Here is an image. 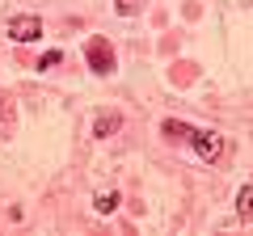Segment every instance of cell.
Here are the masks:
<instances>
[{"mask_svg":"<svg viewBox=\"0 0 253 236\" xmlns=\"http://www.w3.org/2000/svg\"><path fill=\"white\" fill-rule=\"evenodd\" d=\"M236 215H241V219H253V182L241 186V194H236Z\"/></svg>","mask_w":253,"mask_h":236,"instance_id":"cell-6","label":"cell"},{"mask_svg":"<svg viewBox=\"0 0 253 236\" xmlns=\"http://www.w3.org/2000/svg\"><path fill=\"white\" fill-rule=\"evenodd\" d=\"M9 122V101H4V93H0V127Z\"/></svg>","mask_w":253,"mask_h":236,"instance_id":"cell-10","label":"cell"},{"mask_svg":"<svg viewBox=\"0 0 253 236\" xmlns=\"http://www.w3.org/2000/svg\"><path fill=\"white\" fill-rule=\"evenodd\" d=\"M84 59H89V68H93L97 76H110V72H114V46H110L106 38H89Z\"/></svg>","mask_w":253,"mask_h":236,"instance_id":"cell-1","label":"cell"},{"mask_svg":"<svg viewBox=\"0 0 253 236\" xmlns=\"http://www.w3.org/2000/svg\"><path fill=\"white\" fill-rule=\"evenodd\" d=\"M114 207H118V194L114 190H101L97 198H93V211H97V215H110Z\"/></svg>","mask_w":253,"mask_h":236,"instance_id":"cell-7","label":"cell"},{"mask_svg":"<svg viewBox=\"0 0 253 236\" xmlns=\"http://www.w3.org/2000/svg\"><path fill=\"white\" fill-rule=\"evenodd\" d=\"M59 59H63V51H46L42 59H38V68H55V64H59Z\"/></svg>","mask_w":253,"mask_h":236,"instance_id":"cell-9","label":"cell"},{"mask_svg":"<svg viewBox=\"0 0 253 236\" xmlns=\"http://www.w3.org/2000/svg\"><path fill=\"white\" fill-rule=\"evenodd\" d=\"M190 144H194V152H199L207 164H215L219 156H224V139H219L215 131H194V135H190Z\"/></svg>","mask_w":253,"mask_h":236,"instance_id":"cell-3","label":"cell"},{"mask_svg":"<svg viewBox=\"0 0 253 236\" xmlns=\"http://www.w3.org/2000/svg\"><path fill=\"white\" fill-rule=\"evenodd\" d=\"M161 131H165V139H173V144H177V139H186V144H190V135H194V127H186V122H177V118H169Z\"/></svg>","mask_w":253,"mask_h":236,"instance_id":"cell-5","label":"cell"},{"mask_svg":"<svg viewBox=\"0 0 253 236\" xmlns=\"http://www.w3.org/2000/svg\"><path fill=\"white\" fill-rule=\"evenodd\" d=\"M118 127H123V118L110 110V114H97V122H93V135H97V139H110Z\"/></svg>","mask_w":253,"mask_h":236,"instance_id":"cell-4","label":"cell"},{"mask_svg":"<svg viewBox=\"0 0 253 236\" xmlns=\"http://www.w3.org/2000/svg\"><path fill=\"white\" fill-rule=\"evenodd\" d=\"M114 9L123 13V17H135V13H139V0H114Z\"/></svg>","mask_w":253,"mask_h":236,"instance_id":"cell-8","label":"cell"},{"mask_svg":"<svg viewBox=\"0 0 253 236\" xmlns=\"http://www.w3.org/2000/svg\"><path fill=\"white\" fill-rule=\"evenodd\" d=\"M9 38H13V42H34V38H42V21H38L34 13L9 17Z\"/></svg>","mask_w":253,"mask_h":236,"instance_id":"cell-2","label":"cell"}]
</instances>
